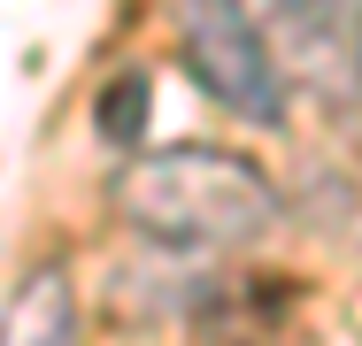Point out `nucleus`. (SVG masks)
I'll return each instance as SVG.
<instances>
[{"label":"nucleus","mask_w":362,"mask_h":346,"mask_svg":"<svg viewBox=\"0 0 362 346\" xmlns=\"http://www.w3.org/2000/svg\"><path fill=\"white\" fill-rule=\"evenodd\" d=\"M116 215L177 254H239L262 231H278V185L255 154L209 146V138H177V146H146L108 177Z\"/></svg>","instance_id":"f257e3e1"},{"label":"nucleus","mask_w":362,"mask_h":346,"mask_svg":"<svg viewBox=\"0 0 362 346\" xmlns=\"http://www.w3.org/2000/svg\"><path fill=\"white\" fill-rule=\"evenodd\" d=\"M177 62L247 131H286V69L247 0H177Z\"/></svg>","instance_id":"f03ea898"},{"label":"nucleus","mask_w":362,"mask_h":346,"mask_svg":"<svg viewBox=\"0 0 362 346\" xmlns=\"http://www.w3.org/2000/svg\"><path fill=\"white\" fill-rule=\"evenodd\" d=\"M255 31L286 69V85H355L362 77V0H247Z\"/></svg>","instance_id":"7ed1b4c3"},{"label":"nucleus","mask_w":362,"mask_h":346,"mask_svg":"<svg viewBox=\"0 0 362 346\" xmlns=\"http://www.w3.org/2000/svg\"><path fill=\"white\" fill-rule=\"evenodd\" d=\"M0 346H77V285L62 262H39L0 308Z\"/></svg>","instance_id":"20e7f679"},{"label":"nucleus","mask_w":362,"mask_h":346,"mask_svg":"<svg viewBox=\"0 0 362 346\" xmlns=\"http://www.w3.org/2000/svg\"><path fill=\"white\" fill-rule=\"evenodd\" d=\"M146 93H154L146 69H116V77L93 93V131H100V146L132 154V146L146 138Z\"/></svg>","instance_id":"39448f33"}]
</instances>
